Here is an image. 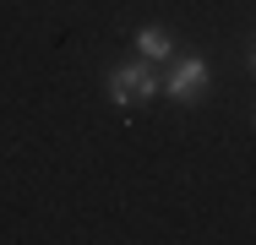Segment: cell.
<instances>
[{"label": "cell", "mask_w": 256, "mask_h": 245, "mask_svg": "<svg viewBox=\"0 0 256 245\" xmlns=\"http://www.w3.org/2000/svg\"><path fill=\"white\" fill-rule=\"evenodd\" d=\"M251 126H256V114H251Z\"/></svg>", "instance_id": "obj_4"}, {"label": "cell", "mask_w": 256, "mask_h": 245, "mask_svg": "<svg viewBox=\"0 0 256 245\" xmlns=\"http://www.w3.org/2000/svg\"><path fill=\"white\" fill-rule=\"evenodd\" d=\"M207 82H212V71H207L202 54H174V66L164 76V93L174 98V104H196L207 93Z\"/></svg>", "instance_id": "obj_1"}, {"label": "cell", "mask_w": 256, "mask_h": 245, "mask_svg": "<svg viewBox=\"0 0 256 245\" xmlns=\"http://www.w3.org/2000/svg\"><path fill=\"white\" fill-rule=\"evenodd\" d=\"M246 71H251V76H256V44H251V54H246Z\"/></svg>", "instance_id": "obj_3"}, {"label": "cell", "mask_w": 256, "mask_h": 245, "mask_svg": "<svg viewBox=\"0 0 256 245\" xmlns=\"http://www.w3.org/2000/svg\"><path fill=\"white\" fill-rule=\"evenodd\" d=\"M136 54H142V60H174V38H169L164 28H142V33H136Z\"/></svg>", "instance_id": "obj_2"}]
</instances>
